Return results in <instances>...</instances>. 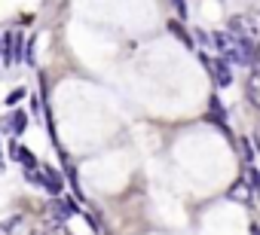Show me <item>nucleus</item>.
Segmentation results:
<instances>
[{"instance_id":"obj_2","label":"nucleus","mask_w":260,"mask_h":235,"mask_svg":"<svg viewBox=\"0 0 260 235\" xmlns=\"http://www.w3.org/2000/svg\"><path fill=\"white\" fill-rule=\"evenodd\" d=\"M22 46H25L22 34L7 31V34H4V64H16V61H22V58H25Z\"/></svg>"},{"instance_id":"obj_5","label":"nucleus","mask_w":260,"mask_h":235,"mask_svg":"<svg viewBox=\"0 0 260 235\" xmlns=\"http://www.w3.org/2000/svg\"><path fill=\"white\" fill-rule=\"evenodd\" d=\"M208 120H211L223 135L230 132V129H226V113H223V107H220V98H214V95H211V101H208Z\"/></svg>"},{"instance_id":"obj_10","label":"nucleus","mask_w":260,"mask_h":235,"mask_svg":"<svg viewBox=\"0 0 260 235\" xmlns=\"http://www.w3.org/2000/svg\"><path fill=\"white\" fill-rule=\"evenodd\" d=\"M169 31H172V34H175V37H178L184 46H193V37H190L184 28H181V22H169Z\"/></svg>"},{"instance_id":"obj_13","label":"nucleus","mask_w":260,"mask_h":235,"mask_svg":"<svg viewBox=\"0 0 260 235\" xmlns=\"http://www.w3.org/2000/svg\"><path fill=\"white\" fill-rule=\"evenodd\" d=\"M22 98H25V89H13V92H10V98H7V104H10V107H16Z\"/></svg>"},{"instance_id":"obj_4","label":"nucleus","mask_w":260,"mask_h":235,"mask_svg":"<svg viewBox=\"0 0 260 235\" xmlns=\"http://www.w3.org/2000/svg\"><path fill=\"white\" fill-rule=\"evenodd\" d=\"M211 46H217V52H220V58H233V49H236V37L233 34H223V31H217V34H211Z\"/></svg>"},{"instance_id":"obj_16","label":"nucleus","mask_w":260,"mask_h":235,"mask_svg":"<svg viewBox=\"0 0 260 235\" xmlns=\"http://www.w3.org/2000/svg\"><path fill=\"white\" fill-rule=\"evenodd\" d=\"M0 55H4V40H0Z\"/></svg>"},{"instance_id":"obj_7","label":"nucleus","mask_w":260,"mask_h":235,"mask_svg":"<svg viewBox=\"0 0 260 235\" xmlns=\"http://www.w3.org/2000/svg\"><path fill=\"white\" fill-rule=\"evenodd\" d=\"M7 129H10V132L19 138V135L28 129V113H25V110H16V113L10 116V120H7Z\"/></svg>"},{"instance_id":"obj_9","label":"nucleus","mask_w":260,"mask_h":235,"mask_svg":"<svg viewBox=\"0 0 260 235\" xmlns=\"http://www.w3.org/2000/svg\"><path fill=\"white\" fill-rule=\"evenodd\" d=\"M49 211H52V223H58V226H61V223L68 220V205H64V202H52V205H49Z\"/></svg>"},{"instance_id":"obj_15","label":"nucleus","mask_w":260,"mask_h":235,"mask_svg":"<svg viewBox=\"0 0 260 235\" xmlns=\"http://www.w3.org/2000/svg\"><path fill=\"white\" fill-rule=\"evenodd\" d=\"M251 235H260V229H257V226H251Z\"/></svg>"},{"instance_id":"obj_3","label":"nucleus","mask_w":260,"mask_h":235,"mask_svg":"<svg viewBox=\"0 0 260 235\" xmlns=\"http://www.w3.org/2000/svg\"><path fill=\"white\" fill-rule=\"evenodd\" d=\"M10 159H13V162H19V165H25V171L37 168V159H34V153H28V150H25V144H19L16 138L10 141Z\"/></svg>"},{"instance_id":"obj_12","label":"nucleus","mask_w":260,"mask_h":235,"mask_svg":"<svg viewBox=\"0 0 260 235\" xmlns=\"http://www.w3.org/2000/svg\"><path fill=\"white\" fill-rule=\"evenodd\" d=\"M239 150H242V162H245V165H254V147H251L248 138L239 141Z\"/></svg>"},{"instance_id":"obj_11","label":"nucleus","mask_w":260,"mask_h":235,"mask_svg":"<svg viewBox=\"0 0 260 235\" xmlns=\"http://www.w3.org/2000/svg\"><path fill=\"white\" fill-rule=\"evenodd\" d=\"M245 171H248V186H251V192L260 195V171H257L254 165H245Z\"/></svg>"},{"instance_id":"obj_8","label":"nucleus","mask_w":260,"mask_h":235,"mask_svg":"<svg viewBox=\"0 0 260 235\" xmlns=\"http://www.w3.org/2000/svg\"><path fill=\"white\" fill-rule=\"evenodd\" d=\"M248 98L254 107H260V67H254V73L248 76Z\"/></svg>"},{"instance_id":"obj_14","label":"nucleus","mask_w":260,"mask_h":235,"mask_svg":"<svg viewBox=\"0 0 260 235\" xmlns=\"http://www.w3.org/2000/svg\"><path fill=\"white\" fill-rule=\"evenodd\" d=\"M172 4H175V10H178V16H187V4H184V0H172Z\"/></svg>"},{"instance_id":"obj_6","label":"nucleus","mask_w":260,"mask_h":235,"mask_svg":"<svg viewBox=\"0 0 260 235\" xmlns=\"http://www.w3.org/2000/svg\"><path fill=\"white\" fill-rule=\"evenodd\" d=\"M226 199H230V202L251 205V186H248V180H239V183H233V186H230V192H226Z\"/></svg>"},{"instance_id":"obj_1","label":"nucleus","mask_w":260,"mask_h":235,"mask_svg":"<svg viewBox=\"0 0 260 235\" xmlns=\"http://www.w3.org/2000/svg\"><path fill=\"white\" fill-rule=\"evenodd\" d=\"M205 67H208V73H211L214 86L226 89V86L233 83V67H230V61H226V58H205Z\"/></svg>"}]
</instances>
